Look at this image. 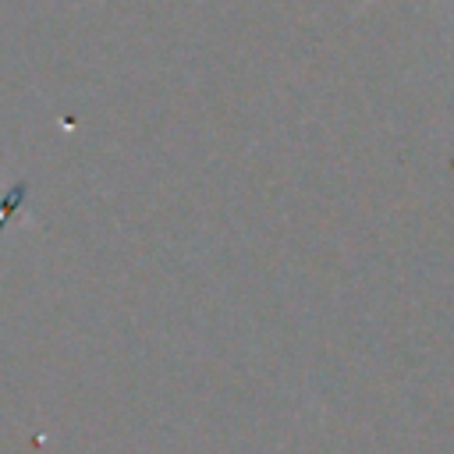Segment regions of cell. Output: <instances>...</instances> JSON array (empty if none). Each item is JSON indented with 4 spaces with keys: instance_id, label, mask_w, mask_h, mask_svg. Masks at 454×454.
<instances>
[{
    "instance_id": "obj_1",
    "label": "cell",
    "mask_w": 454,
    "mask_h": 454,
    "mask_svg": "<svg viewBox=\"0 0 454 454\" xmlns=\"http://www.w3.org/2000/svg\"><path fill=\"white\" fill-rule=\"evenodd\" d=\"M365 4H372V0H365Z\"/></svg>"
}]
</instances>
